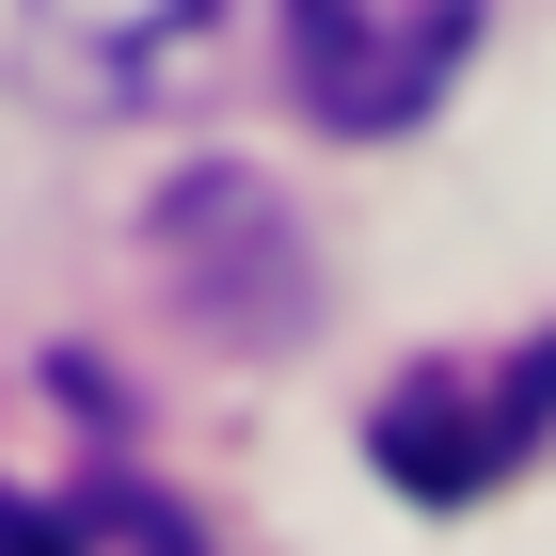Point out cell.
Here are the masks:
<instances>
[{
  "label": "cell",
  "mask_w": 556,
  "mask_h": 556,
  "mask_svg": "<svg viewBox=\"0 0 556 556\" xmlns=\"http://www.w3.org/2000/svg\"><path fill=\"white\" fill-rule=\"evenodd\" d=\"M239 33H255V0H16L33 96L64 112H191L223 96Z\"/></svg>",
  "instance_id": "2"
},
{
  "label": "cell",
  "mask_w": 556,
  "mask_h": 556,
  "mask_svg": "<svg viewBox=\"0 0 556 556\" xmlns=\"http://www.w3.org/2000/svg\"><path fill=\"white\" fill-rule=\"evenodd\" d=\"M556 429V334L525 350H445V366H414V382L366 414V462L397 477V493H429V509H477L493 477L541 462Z\"/></svg>",
  "instance_id": "1"
},
{
  "label": "cell",
  "mask_w": 556,
  "mask_h": 556,
  "mask_svg": "<svg viewBox=\"0 0 556 556\" xmlns=\"http://www.w3.org/2000/svg\"><path fill=\"white\" fill-rule=\"evenodd\" d=\"M0 556H207V525L143 477H80V493H0Z\"/></svg>",
  "instance_id": "4"
},
{
  "label": "cell",
  "mask_w": 556,
  "mask_h": 556,
  "mask_svg": "<svg viewBox=\"0 0 556 556\" xmlns=\"http://www.w3.org/2000/svg\"><path fill=\"white\" fill-rule=\"evenodd\" d=\"M477 16H493V0H270V33H287V80H302V112H318V128H350V143L414 128L429 96L462 80Z\"/></svg>",
  "instance_id": "3"
}]
</instances>
